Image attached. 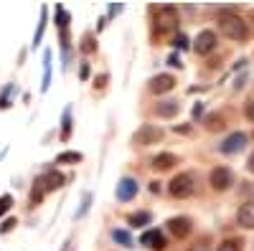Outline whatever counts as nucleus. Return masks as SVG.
<instances>
[{
    "label": "nucleus",
    "instance_id": "e433bc0d",
    "mask_svg": "<svg viewBox=\"0 0 254 251\" xmlns=\"http://www.w3.org/2000/svg\"><path fill=\"white\" fill-rule=\"evenodd\" d=\"M247 170H249V173H254V152H252V157L247 160Z\"/></svg>",
    "mask_w": 254,
    "mask_h": 251
},
{
    "label": "nucleus",
    "instance_id": "72a5a7b5",
    "mask_svg": "<svg viewBox=\"0 0 254 251\" xmlns=\"http://www.w3.org/2000/svg\"><path fill=\"white\" fill-rule=\"evenodd\" d=\"M79 76H81V81H87V79H89V64H87V61L81 64V71H79Z\"/></svg>",
    "mask_w": 254,
    "mask_h": 251
},
{
    "label": "nucleus",
    "instance_id": "c9c22d12",
    "mask_svg": "<svg viewBox=\"0 0 254 251\" xmlns=\"http://www.w3.org/2000/svg\"><path fill=\"white\" fill-rule=\"evenodd\" d=\"M244 81H247V74H242V76L234 81V89H242V87H244Z\"/></svg>",
    "mask_w": 254,
    "mask_h": 251
},
{
    "label": "nucleus",
    "instance_id": "39448f33",
    "mask_svg": "<svg viewBox=\"0 0 254 251\" xmlns=\"http://www.w3.org/2000/svg\"><path fill=\"white\" fill-rule=\"evenodd\" d=\"M247 142H249V137H247L244 132H231V135L221 142V152H224V155H237V152H242V150L247 148Z\"/></svg>",
    "mask_w": 254,
    "mask_h": 251
},
{
    "label": "nucleus",
    "instance_id": "7ed1b4c3",
    "mask_svg": "<svg viewBox=\"0 0 254 251\" xmlns=\"http://www.w3.org/2000/svg\"><path fill=\"white\" fill-rule=\"evenodd\" d=\"M168 193H171L173 198H188L190 193H193V175L190 173L176 175L171 183H168Z\"/></svg>",
    "mask_w": 254,
    "mask_h": 251
},
{
    "label": "nucleus",
    "instance_id": "ddd939ff",
    "mask_svg": "<svg viewBox=\"0 0 254 251\" xmlns=\"http://www.w3.org/2000/svg\"><path fill=\"white\" fill-rule=\"evenodd\" d=\"M155 112H158L160 117H176V114L181 112V104H178L176 99H165V101H158Z\"/></svg>",
    "mask_w": 254,
    "mask_h": 251
},
{
    "label": "nucleus",
    "instance_id": "0eeeda50",
    "mask_svg": "<svg viewBox=\"0 0 254 251\" xmlns=\"http://www.w3.org/2000/svg\"><path fill=\"white\" fill-rule=\"evenodd\" d=\"M214 49H216V33L214 31H201L196 36V41H193V51L201 53V56H206V53H211Z\"/></svg>",
    "mask_w": 254,
    "mask_h": 251
},
{
    "label": "nucleus",
    "instance_id": "423d86ee",
    "mask_svg": "<svg viewBox=\"0 0 254 251\" xmlns=\"http://www.w3.org/2000/svg\"><path fill=\"white\" fill-rule=\"evenodd\" d=\"M173 87H176V76L173 74H155L150 79V84H147L150 94H165V92H171Z\"/></svg>",
    "mask_w": 254,
    "mask_h": 251
},
{
    "label": "nucleus",
    "instance_id": "9b49d317",
    "mask_svg": "<svg viewBox=\"0 0 254 251\" xmlns=\"http://www.w3.org/2000/svg\"><path fill=\"white\" fill-rule=\"evenodd\" d=\"M142 244H145L147 249H153V251H163V249H165V239H163V234L158 231V228L145 231V234H142Z\"/></svg>",
    "mask_w": 254,
    "mask_h": 251
},
{
    "label": "nucleus",
    "instance_id": "4468645a",
    "mask_svg": "<svg viewBox=\"0 0 254 251\" xmlns=\"http://www.w3.org/2000/svg\"><path fill=\"white\" fill-rule=\"evenodd\" d=\"M173 165H176V155H171V152H160V155H155V157H153V167H155L158 173L171 170Z\"/></svg>",
    "mask_w": 254,
    "mask_h": 251
},
{
    "label": "nucleus",
    "instance_id": "aec40b11",
    "mask_svg": "<svg viewBox=\"0 0 254 251\" xmlns=\"http://www.w3.org/2000/svg\"><path fill=\"white\" fill-rule=\"evenodd\" d=\"M44 180H46V188H49V191H56V188H61L64 183H66V178H64L61 173H56V170H51L49 175H44Z\"/></svg>",
    "mask_w": 254,
    "mask_h": 251
},
{
    "label": "nucleus",
    "instance_id": "c85d7f7f",
    "mask_svg": "<svg viewBox=\"0 0 254 251\" xmlns=\"http://www.w3.org/2000/svg\"><path fill=\"white\" fill-rule=\"evenodd\" d=\"M10 205H13V196H0V216H3Z\"/></svg>",
    "mask_w": 254,
    "mask_h": 251
},
{
    "label": "nucleus",
    "instance_id": "393cba45",
    "mask_svg": "<svg viewBox=\"0 0 254 251\" xmlns=\"http://www.w3.org/2000/svg\"><path fill=\"white\" fill-rule=\"evenodd\" d=\"M216 251H242V241H239V239H229V241H224Z\"/></svg>",
    "mask_w": 254,
    "mask_h": 251
},
{
    "label": "nucleus",
    "instance_id": "f704fd0d",
    "mask_svg": "<svg viewBox=\"0 0 254 251\" xmlns=\"http://www.w3.org/2000/svg\"><path fill=\"white\" fill-rule=\"evenodd\" d=\"M104 84H107V74H99V76H97V81H94V87H97V89H102Z\"/></svg>",
    "mask_w": 254,
    "mask_h": 251
},
{
    "label": "nucleus",
    "instance_id": "9d476101",
    "mask_svg": "<svg viewBox=\"0 0 254 251\" xmlns=\"http://www.w3.org/2000/svg\"><path fill=\"white\" fill-rule=\"evenodd\" d=\"M168 231H171V236H176V239H186L190 234V221L183 218V216L171 218V221H168Z\"/></svg>",
    "mask_w": 254,
    "mask_h": 251
},
{
    "label": "nucleus",
    "instance_id": "1a4fd4ad",
    "mask_svg": "<svg viewBox=\"0 0 254 251\" xmlns=\"http://www.w3.org/2000/svg\"><path fill=\"white\" fill-rule=\"evenodd\" d=\"M135 196H137V183H135V178H122V180L117 183V201L127 203V201H132Z\"/></svg>",
    "mask_w": 254,
    "mask_h": 251
},
{
    "label": "nucleus",
    "instance_id": "4c0bfd02",
    "mask_svg": "<svg viewBox=\"0 0 254 251\" xmlns=\"http://www.w3.org/2000/svg\"><path fill=\"white\" fill-rule=\"evenodd\" d=\"M176 132H181V135H188V132H190V127H188V124H183V127H176Z\"/></svg>",
    "mask_w": 254,
    "mask_h": 251
},
{
    "label": "nucleus",
    "instance_id": "473e14b6",
    "mask_svg": "<svg viewBox=\"0 0 254 251\" xmlns=\"http://www.w3.org/2000/svg\"><path fill=\"white\" fill-rule=\"evenodd\" d=\"M168 64H171V66H176V69H183V64H181V58H178L176 53H171V56H168Z\"/></svg>",
    "mask_w": 254,
    "mask_h": 251
},
{
    "label": "nucleus",
    "instance_id": "b1692460",
    "mask_svg": "<svg viewBox=\"0 0 254 251\" xmlns=\"http://www.w3.org/2000/svg\"><path fill=\"white\" fill-rule=\"evenodd\" d=\"M56 162L59 165H74V162H81V152H61L59 157H56Z\"/></svg>",
    "mask_w": 254,
    "mask_h": 251
},
{
    "label": "nucleus",
    "instance_id": "cd10ccee",
    "mask_svg": "<svg viewBox=\"0 0 254 251\" xmlns=\"http://www.w3.org/2000/svg\"><path fill=\"white\" fill-rule=\"evenodd\" d=\"M208 249H211V241L208 239H198L196 244H190L188 251H208Z\"/></svg>",
    "mask_w": 254,
    "mask_h": 251
},
{
    "label": "nucleus",
    "instance_id": "bb28decb",
    "mask_svg": "<svg viewBox=\"0 0 254 251\" xmlns=\"http://www.w3.org/2000/svg\"><path fill=\"white\" fill-rule=\"evenodd\" d=\"M89 205H92V193H84L81 196V205H79V211H76V218H81L84 213H87Z\"/></svg>",
    "mask_w": 254,
    "mask_h": 251
},
{
    "label": "nucleus",
    "instance_id": "7c9ffc66",
    "mask_svg": "<svg viewBox=\"0 0 254 251\" xmlns=\"http://www.w3.org/2000/svg\"><path fill=\"white\" fill-rule=\"evenodd\" d=\"M176 46H178V49H190V44H188V38H186L183 33H178V36H176Z\"/></svg>",
    "mask_w": 254,
    "mask_h": 251
},
{
    "label": "nucleus",
    "instance_id": "c756f323",
    "mask_svg": "<svg viewBox=\"0 0 254 251\" xmlns=\"http://www.w3.org/2000/svg\"><path fill=\"white\" fill-rule=\"evenodd\" d=\"M15 223H18L15 218H8L3 226H0V234H8V231H13V228H15Z\"/></svg>",
    "mask_w": 254,
    "mask_h": 251
},
{
    "label": "nucleus",
    "instance_id": "ea45409f",
    "mask_svg": "<svg viewBox=\"0 0 254 251\" xmlns=\"http://www.w3.org/2000/svg\"><path fill=\"white\" fill-rule=\"evenodd\" d=\"M201 112H203V107H201V104H196V107H193V117H201Z\"/></svg>",
    "mask_w": 254,
    "mask_h": 251
},
{
    "label": "nucleus",
    "instance_id": "4be33fe9",
    "mask_svg": "<svg viewBox=\"0 0 254 251\" xmlns=\"http://www.w3.org/2000/svg\"><path fill=\"white\" fill-rule=\"evenodd\" d=\"M66 23H69L66 8H64V5H56V26H59V33H66Z\"/></svg>",
    "mask_w": 254,
    "mask_h": 251
},
{
    "label": "nucleus",
    "instance_id": "f257e3e1",
    "mask_svg": "<svg viewBox=\"0 0 254 251\" xmlns=\"http://www.w3.org/2000/svg\"><path fill=\"white\" fill-rule=\"evenodd\" d=\"M219 26H221V33L226 36V38H231V41H247V23L239 18V15H234V13H224L221 15V20H219Z\"/></svg>",
    "mask_w": 254,
    "mask_h": 251
},
{
    "label": "nucleus",
    "instance_id": "dca6fc26",
    "mask_svg": "<svg viewBox=\"0 0 254 251\" xmlns=\"http://www.w3.org/2000/svg\"><path fill=\"white\" fill-rule=\"evenodd\" d=\"M51 87V51H44V81H41V92H49Z\"/></svg>",
    "mask_w": 254,
    "mask_h": 251
},
{
    "label": "nucleus",
    "instance_id": "a211bd4d",
    "mask_svg": "<svg viewBox=\"0 0 254 251\" xmlns=\"http://www.w3.org/2000/svg\"><path fill=\"white\" fill-rule=\"evenodd\" d=\"M69 135H71V107H66L61 114V140L66 142Z\"/></svg>",
    "mask_w": 254,
    "mask_h": 251
},
{
    "label": "nucleus",
    "instance_id": "6e6552de",
    "mask_svg": "<svg viewBox=\"0 0 254 251\" xmlns=\"http://www.w3.org/2000/svg\"><path fill=\"white\" fill-rule=\"evenodd\" d=\"M132 140H135L137 145H155V142L163 140V130H160V127H150V124H142V127L135 132Z\"/></svg>",
    "mask_w": 254,
    "mask_h": 251
},
{
    "label": "nucleus",
    "instance_id": "a878e982",
    "mask_svg": "<svg viewBox=\"0 0 254 251\" xmlns=\"http://www.w3.org/2000/svg\"><path fill=\"white\" fill-rule=\"evenodd\" d=\"M221 127H224V122H221L219 114H208L206 117V130H221Z\"/></svg>",
    "mask_w": 254,
    "mask_h": 251
},
{
    "label": "nucleus",
    "instance_id": "f8f14e48",
    "mask_svg": "<svg viewBox=\"0 0 254 251\" xmlns=\"http://www.w3.org/2000/svg\"><path fill=\"white\" fill-rule=\"evenodd\" d=\"M237 221H239V226H244V228H254V201L242 203L239 213H237Z\"/></svg>",
    "mask_w": 254,
    "mask_h": 251
},
{
    "label": "nucleus",
    "instance_id": "20e7f679",
    "mask_svg": "<svg viewBox=\"0 0 254 251\" xmlns=\"http://www.w3.org/2000/svg\"><path fill=\"white\" fill-rule=\"evenodd\" d=\"M208 183H211V188L214 191H229L231 188V183H234V173L229 170V167H214L211 170V175H208Z\"/></svg>",
    "mask_w": 254,
    "mask_h": 251
},
{
    "label": "nucleus",
    "instance_id": "5701e85b",
    "mask_svg": "<svg viewBox=\"0 0 254 251\" xmlns=\"http://www.w3.org/2000/svg\"><path fill=\"white\" fill-rule=\"evenodd\" d=\"M81 51H84V53H94V51H97V38H94L92 33H84V38H81Z\"/></svg>",
    "mask_w": 254,
    "mask_h": 251
},
{
    "label": "nucleus",
    "instance_id": "412c9836",
    "mask_svg": "<svg viewBox=\"0 0 254 251\" xmlns=\"http://www.w3.org/2000/svg\"><path fill=\"white\" fill-rule=\"evenodd\" d=\"M44 28H46V8H41V20H38L36 33H33V49L41 46V38H44Z\"/></svg>",
    "mask_w": 254,
    "mask_h": 251
},
{
    "label": "nucleus",
    "instance_id": "2eb2a0df",
    "mask_svg": "<svg viewBox=\"0 0 254 251\" xmlns=\"http://www.w3.org/2000/svg\"><path fill=\"white\" fill-rule=\"evenodd\" d=\"M44 193H49V188H46V180L44 178H38L31 188V205H38L41 201H44Z\"/></svg>",
    "mask_w": 254,
    "mask_h": 251
},
{
    "label": "nucleus",
    "instance_id": "6ab92c4d",
    "mask_svg": "<svg viewBox=\"0 0 254 251\" xmlns=\"http://www.w3.org/2000/svg\"><path fill=\"white\" fill-rule=\"evenodd\" d=\"M112 241H117V244H120V246H125V249L135 246V241H132L130 231H122V228H115V231H112Z\"/></svg>",
    "mask_w": 254,
    "mask_h": 251
},
{
    "label": "nucleus",
    "instance_id": "58836bf2",
    "mask_svg": "<svg viewBox=\"0 0 254 251\" xmlns=\"http://www.w3.org/2000/svg\"><path fill=\"white\" fill-rule=\"evenodd\" d=\"M117 13H122V5H112L110 8V15H117Z\"/></svg>",
    "mask_w": 254,
    "mask_h": 251
},
{
    "label": "nucleus",
    "instance_id": "f03ea898",
    "mask_svg": "<svg viewBox=\"0 0 254 251\" xmlns=\"http://www.w3.org/2000/svg\"><path fill=\"white\" fill-rule=\"evenodd\" d=\"M153 13L158 15L155 23H153L155 36H160L163 31H173V28H176V10H173V8H168V5H155Z\"/></svg>",
    "mask_w": 254,
    "mask_h": 251
},
{
    "label": "nucleus",
    "instance_id": "2f4dec72",
    "mask_svg": "<svg viewBox=\"0 0 254 251\" xmlns=\"http://www.w3.org/2000/svg\"><path fill=\"white\" fill-rule=\"evenodd\" d=\"M244 114H247V119H252V122H254V99H249V101H247Z\"/></svg>",
    "mask_w": 254,
    "mask_h": 251
},
{
    "label": "nucleus",
    "instance_id": "f3484780",
    "mask_svg": "<svg viewBox=\"0 0 254 251\" xmlns=\"http://www.w3.org/2000/svg\"><path fill=\"white\" fill-rule=\"evenodd\" d=\"M127 223H130V228H142V226L150 223V213H147V211L130 213V216H127Z\"/></svg>",
    "mask_w": 254,
    "mask_h": 251
}]
</instances>
